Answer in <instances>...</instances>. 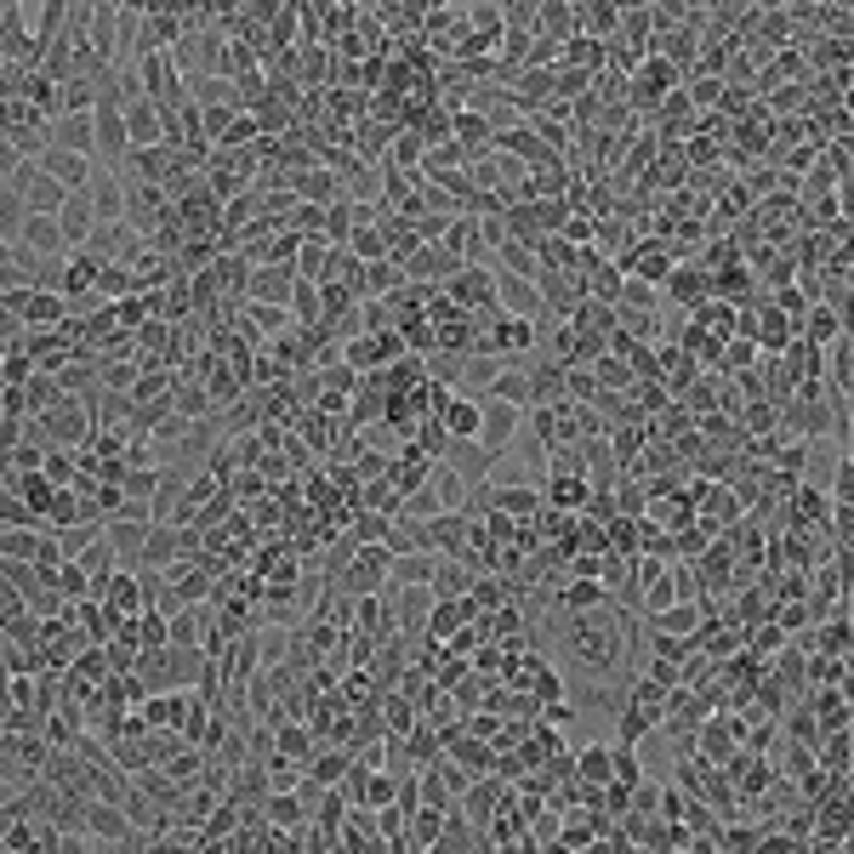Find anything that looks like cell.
Instances as JSON below:
<instances>
[{
    "label": "cell",
    "instance_id": "cell-21",
    "mask_svg": "<svg viewBox=\"0 0 854 854\" xmlns=\"http://www.w3.org/2000/svg\"><path fill=\"white\" fill-rule=\"evenodd\" d=\"M496 513H508L518 524H530L547 513V490H530V485H496Z\"/></svg>",
    "mask_w": 854,
    "mask_h": 854
},
{
    "label": "cell",
    "instance_id": "cell-32",
    "mask_svg": "<svg viewBox=\"0 0 854 854\" xmlns=\"http://www.w3.org/2000/svg\"><path fill=\"white\" fill-rule=\"evenodd\" d=\"M496 273H518V280H536L541 273V257H536V245H524V240H508L496 251Z\"/></svg>",
    "mask_w": 854,
    "mask_h": 854
},
{
    "label": "cell",
    "instance_id": "cell-15",
    "mask_svg": "<svg viewBox=\"0 0 854 854\" xmlns=\"http://www.w3.org/2000/svg\"><path fill=\"white\" fill-rule=\"evenodd\" d=\"M587 501H593V479H582V473H552V479H547V508L552 513L582 518Z\"/></svg>",
    "mask_w": 854,
    "mask_h": 854
},
{
    "label": "cell",
    "instance_id": "cell-18",
    "mask_svg": "<svg viewBox=\"0 0 854 854\" xmlns=\"http://www.w3.org/2000/svg\"><path fill=\"white\" fill-rule=\"evenodd\" d=\"M605 605H610V587L593 582V575H570V582L559 587V610L564 615H587V610H605Z\"/></svg>",
    "mask_w": 854,
    "mask_h": 854
},
{
    "label": "cell",
    "instance_id": "cell-45",
    "mask_svg": "<svg viewBox=\"0 0 854 854\" xmlns=\"http://www.w3.org/2000/svg\"><path fill=\"white\" fill-rule=\"evenodd\" d=\"M615 781L621 786H644V769H638V746H615Z\"/></svg>",
    "mask_w": 854,
    "mask_h": 854
},
{
    "label": "cell",
    "instance_id": "cell-1",
    "mask_svg": "<svg viewBox=\"0 0 854 854\" xmlns=\"http://www.w3.org/2000/svg\"><path fill=\"white\" fill-rule=\"evenodd\" d=\"M552 644H559L564 672L587 678V690H605L610 678L621 672V661L633 656V633H626V615L615 605L587 610V615H564L559 633H552Z\"/></svg>",
    "mask_w": 854,
    "mask_h": 854
},
{
    "label": "cell",
    "instance_id": "cell-34",
    "mask_svg": "<svg viewBox=\"0 0 854 854\" xmlns=\"http://www.w3.org/2000/svg\"><path fill=\"white\" fill-rule=\"evenodd\" d=\"M621 35L633 46H656V7H621Z\"/></svg>",
    "mask_w": 854,
    "mask_h": 854
},
{
    "label": "cell",
    "instance_id": "cell-24",
    "mask_svg": "<svg viewBox=\"0 0 854 854\" xmlns=\"http://www.w3.org/2000/svg\"><path fill=\"white\" fill-rule=\"evenodd\" d=\"M582 12V35L598 40V46H610L621 35V7H610V0H587V7H575Z\"/></svg>",
    "mask_w": 854,
    "mask_h": 854
},
{
    "label": "cell",
    "instance_id": "cell-19",
    "mask_svg": "<svg viewBox=\"0 0 854 854\" xmlns=\"http://www.w3.org/2000/svg\"><path fill=\"white\" fill-rule=\"evenodd\" d=\"M17 245H29L35 257H46V263L74 257L69 240H63V222H58V217H29V229H23V240H17Z\"/></svg>",
    "mask_w": 854,
    "mask_h": 854
},
{
    "label": "cell",
    "instance_id": "cell-40",
    "mask_svg": "<svg viewBox=\"0 0 854 854\" xmlns=\"http://www.w3.org/2000/svg\"><path fill=\"white\" fill-rule=\"evenodd\" d=\"M570 331H575V365L593 370L598 359L610 354V331H593V325H570Z\"/></svg>",
    "mask_w": 854,
    "mask_h": 854
},
{
    "label": "cell",
    "instance_id": "cell-44",
    "mask_svg": "<svg viewBox=\"0 0 854 854\" xmlns=\"http://www.w3.org/2000/svg\"><path fill=\"white\" fill-rule=\"evenodd\" d=\"M422 365H427V376H434V382H462V365H467V359H462V354H444V347H439V354H427Z\"/></svg>",
    "mask_w": 854,
    "mask_h": 854
},
{
    "label": "cell",
    "instance_id": "cell-23",
    "mask_svg": "<svg viewBox=\"0 0 854 854\" xmlns=\"http://www.w3.org/2000/svg\"><path fill=\"white\" fill-rule=\"evenodd\" d=\"M444 462L456 467L462 479H473V485H485V479H490V456H485V444H479V439H450Z\"/></svg>",
    "mask_w": 854,
    "mask_h": 854
},
{
    "label": "cell",
    "instance_id": "cell-26",
    "mask_svg": "<svg viewBox=\"0 0 854 854\" xmlns=\"http://www.w3.org/2000/svg\"><path fill=\"white\" fill-rule=\"evenodd\" d=\"M91 206H97V217H103V222H125V178H120V171H97Z\"/></svg>",
    "mask_w": 854,
    "mask_h": 854
},
{
    "label": "cell",
    "instance_id": "cell-22",
    "mask_svg": "<svg viewBox=\"0 0 854 854\" xmlns=\"http://www.w3.org/2000/svg\"><path fill=\"white\" fill-rule=\"evenodd\" d=\"M7 291H40V273H46V257H35L29 245H7Z\"/></svg>",
    "mask_w": 854,
    "mask_h": 854
},
{
    "label": "cell",
    "instance_id": "cell-5",
    "mask_svg": "<svg viewBox=\"0 0 854 854\" xmlns=\"http://www.w3.org/2000/svg\"><path fill=\"white\" fill-rule=\"evenodd\" d=\"M621 268L633 273V280H644V285H656V291H667V280H672V268H678V251H672L667 240H656V234H644V240L633 245V257H621Z\"/></svg>",
    "mask_w": 854,
    "mask_h": 854
},
{
    "label": "cell",
    "instance_id": "cell-30",
    "mask_svg": "<svg viewBox=\"0 0 854 854\" xmlns=\"http://www.w3.org/2000/svg\"><path fill=\"white\" fill-rule=\"evenodd\" d=\"M649 621H656V633H661V638H678V644H690V638L700 633V605H672V610L649 615Z\"/></svg>",
    "mask_w": 854,
    "mask_h": 854
},
{
    "label": "cell",
    "instance_id": "cell-29",
    "mask_svg": "<svg viewBox=\"0 0 854 854\" xmlns=\"http://www.w3.org/2000/svg\"><path fill=\"white\" fill-rule=\"evenodd\" d=\"M347 769H354V752L347 746H337V752H314V764H308V781H319L325 792H342V781H347Z\"/></svg>",
    "mask_w": 854,
    "mask_h": 854
},
{
    "label": "cell",
    "instance_id": "cell-12",
    "mask_svg": "<svg viewBox=\"0 0 854 854\" xmlns=\"http://www.w3.org/2000/svg\"><path fill=\"white\" fill-rule=\"evenodd\" d=\"M58 222H63L69 251H86V245H91V234L103 229V217H97V206H91V188H86V194H69V206L58 211Z\"/></svg>",
    "mask_w": 854,
    "mask_h": 854
},
{
    "label": "cell",
    "instance_id": "cell-33",
    "mask_svg": "<svg viewBox=\"0 0 854 854\" xmlns=\"http://www.w3.org/2000/svg\"><path fill=\"white\" fill-rule=\"evenodd\" d=\"M582 285H587L593 303H610V308H615V303H621V285H626V268H621V263H598Z\"/></svg>",
    "mask_w": 854,
    "mask_h": 854
},
{
    "label": "cell",
    "instance_id": "cell-7",
    "mask_svg": "<svg viewBox=\"0 0 854 854\" xmlns=\"http://www.w3.org/2000/svg\"><path fill=\"white\" fill-rule=\"evenodd\" d=\"M296 285H303V273H296V268H285V263L251 268V303H263V308H291Z\"/></svg>",
    "mask_w": 854,
    "mask_h": 854
},
{
    "label": "cell",
    "instance_id": "cell-4",
    "mask_svg": "<svg viewBox=\"0 0 854 854\" xmlns=\"http://www.w3.org/2000/svg\"><path fill=\"white\" fill-rule=\"evenodd\" d=\"M382 598H388L393 633H405V638H416V633H427V626H434V610H439V598L427 593V587H388Z\"/></svg>",
    "mask_w": 854,
    "mask_h": 854
},
{
    "label": "cell",
    "instance_id": "cell-46",
    "mask_svg": "<svg viewBox=\"0 0 854 854\" xmlns=\"http://www.w3.org/2000/svg\"><path fill=\"white\" fill-rule=\"evenodd\" d=\"M832 508H854V456H843L832 473Z\"/></svg>",
    "mask_w": 854,
    "mask_h": 854
},
{
    "label": "cell",
    "instance_id": "cell-36",
    "mask_svg": "<svg viewBox=\"0 0 854 854\" xmlns=\"http://www.w3.org/2000/svg\"><path fill=\"white\" fill-rule=\"evenodd\" d=\"M263 815H268L273 826H314V815L303 809V797H296V792H273V797L263 803Z\"/></svg>",
    "mask_w": 854,
    "mask_h": 854
},
{
    "label": "cell",
    "instance_id": "cell-39",
    "mask_svg": "<svg viewBox=\"0 0 854 854\" xmlns=\"http://www.w3.org/2000/svg\"><path fill=\"white\" fill-rule=\"evenodd\" d=\"M444 820H450V809H416L411 815V849H434L444 838Z\"/></svg>",
    "mask_w": 854,
    "mask_h": 854
},
{
    "label": "cell",
    "instance_id": "cell-27",
    "mask_svg": "<svg viewBox=\"0 0 854 854\" xmlns=\"http://www.w3.org/2000/svg\"><path fill=\"white\" fill-rule=\"evenodd\" d=\"M797 337H803V342H815V347H838V342H843V319L826 308V303H815L809 314H803Z\"/></svg>",
    "mask_w": 854,
    "mask_h": 854
},
{
    "label": "cell",
    "instance_id": "cell-8",
    "mask_svg": "<svg viewBox=\"0 0 854 854\" xmlns=\"http://www.w3.org/2000/svg\"><path fill=\"white\" fill-rule=\"evenodd\" d=\"M439 427L450 439H479V427H485V399H473V393H444L439 399Z\"/></svg>",
    "mask_w": 854,
    "mask_h": 854
},
{
    "label": "cell",
    "instance_id": "cell-38",
    "mask_svg": "<svg viewBox=\"0 0 854 854\" xmlns=\"http://www.w3.org/2000/svg\"><path fill=\"white\" fill-rule=\"evenodd\" d=\"M564 63H570V69H582V74H593V81H598V74H605V46H598V40H587V35H575V40L564 46Z\"/></svg>",
    "mask_w": 854,
    "mask_h": 854
},
{
    "label": "cell",
    "instance_id": "cell-13",
    "mask_svg": "<svg viewBox=\"0 0 854 854\" xmlns=\"http://www.w3.org/2000/svg\"><path fill=\"white\" fill-rule=\"evenodd\" d=\"M52 148L97 160V114H58L52 120Z\"/></svg>",
    "mask_w": 854,
    "mask_h": 854
},
{
    "label": "cell",
    "instance_id": "cell-17",
    "mask_svg": "<svg viewBox=\"0 0 854 854\" xmlns=\"http://www.w3.org/2000/svg\"><path fill=\"white\" fill-rule=\"evenodd\" d=\"M473 582H479V570H473L467 559H439V570H434V593L439 605H462V598L473 593Z\"/></svg>",
    "mask_w": 854,
    "mask_h": 854
},
{
    "label": "cell",
    "instance_id": "cell-2",
    "mask_svg": "<svg viewBox=\"0 0 854 854\" xmlns=\"http://www.w3.org/2000/svg\"><path fill=\"white\" fill-rule=\"evenodd\" d=\"M672 91H684V69L649 52L638 63V74L626 81V109H633V114H661V103H667Z\"/></svg>",
    "mask_w": 854,
    "mask_h": 854
},
{
    "label": "cell",
    "instance_id": "cell-43",
    "mask_svg": "<svg viewBox=\"0 0 854 854\" xmlns=\"http://www.w3.org/2000/svg\"><path fill=\"white\" fill-rule=\"evenodd\" d=\"M752 365H758V342H746V337L723 342V354H718V370H752Z\"/></svg>",
    "mask_w": 854,
    "mask_h": 854
},
{
    "label": "cell",
    "instance_id": "cell-6",
    "mask_svg": "<svg viewBox=\"0 0 854 854\" xmlns=\"http://www.w3.org/2000/svg\"><path fill=\"white\" fill-rule=\"evenodd\" d=\"M518 422H524V411L518 405H501V399H485V427H479V444H485V456L490 462H501L513 450V439H518Z\"/></svg>",
    "mask_w": 854,
    "mask_h": 854
},
{
    "label": "cell",
    "instance_id": "cell-47",
    "mask_svg": "<svg viewBox=\"0 0 854 854\" xmlns=\"http://www.w3.org/2000/svg\"><path fill=\"white\" fill-rule=\"evenodd\" d=\"M774 416H781V405H746V411H741L746 434H764V427H774Z\"/></svg>",
    "mask_w": 854,
    "mask_h": 854
},
{
    "label": "cell",
    "instance_id": "cell-41",
    "mask_svg": "<svg viewBox=\"0 0 854 854\" xmlns=\"http://www.w3.org/2000/svg\"><path fill=\"white\" fill-rule=\"evenodd\" d=\"M393 803H399V774L376 769L370 781H365V797H359V809H393Z\"/></svg>",
    "mask_w": 854,
    "mask_h": 854
},
{
    "label": "cell",
    "instance_id": "cell-14",
    "mask_svg": "<svg viewBox=\"0 0 854 854\" xmlns=\"http://www.w3.org/2000/svg\"><path fill=\"white\" fill-rule=\"evenodd\" d=\"M148 530L155 524H137V518H109V541H114V559L120 570H143V552H148Z\"/></svg>",
    "mask_w": 854,
    "mask_h": 854
},
{
    "label": "cell",
    "instance_id": "cell-10",
    "mask_svg": "<svg viewBox=\"0 0 854 854\" xmlns=\"http://www.w3.org/2000/svg\"><path fill=\"white\" fill-rule=\"evenodd\" d=\"M667 296H672V308L695 314L700 303H712V273L700 268V263H678L672 280H667Z\"/></svg>",
    "mask_w": 854,
    "mask_h": 854
},
{
    "label": "cell",
    "instance_id": "cell-9",
    "mask_svg": "<svg viewBox=\"0 0 854 854\" xmlns=\"http://www.w3.org/2000/svg\"><path fill=\"white\" fill-rule=\"evenodd\" d=\"M137 712H143V723H148V730H178V735H183V730H188V718H194V695H188V690L148 695Z\"/></svg>",
    "mask_w": 854,
    "mask_h": 854
},
{
    "label": "cell",
    "instance_id": "cell-35",
    "mask_svg": "<svg viewBox=\"0 0 854 854\" xmlns=\"http://www.w3.org/2000/svg\"><path fill=\"white\" fill-rule=\"evenodd\" d=\"M501 370H508V359H501V354H467V365H462V382H467V388H479V393H490Z\"/></svg>",
    "mask_w": 854,
    "mask_h": 854
},
{
    "label": "cell",
    "instance_id": "cell-11",
    "mask_svg": "<svg viewBox=\"0 0 854 854\" xmlns=\"http://www.w3.org/2000/svg\"><path fill=\"white\" fill-rule=\"evenodd\" d=\"M40 171H46V178H58L69 194H86V188L97 183V171H103V166L86 160V155H69V148H52V155L40 160Z\"/></svg>",
    "mask_w": 854,
    "mask_h": 854
},
{
    "label": "cell",
    "instance_id": "cell-16",
    "mask_svg": "<svg viewBox=\"0 0 854 854\" xmlns=\"http://www.w3.org/2000/svg\"><path fill=\"white\" fill-rule=\"evenodd\" d=\"M427 490H434L439 513H467V501H473V479H462L450 462H434V473H427Z\"/></svg>",
    "mask_w": 854,
    "mask_h": 854
},
{
    "label": "cell",
    "instance_id": "cell-48",
    "mask_svg": "<svg viewBox=\"0 0 854 854\" xmlns=\"http://www.w3.org/2000/svg\"><path fill=\"white\" fill-rule=\"evenodd\" d=\"M797 103H809V86H774L769 114H774V109H797Z\"/></svg>",
    "mask_w": 854,
    "mask_h": 854
},
{
    "label": "cell",
    "instance_id": "cell-25",
    "mask_svg": "<svg viewBox=\"0 0 854 854\" xmlns=\"http://www.w3.org/2000/svg\"><path fill=\"white\" fill-rule=\"evenodd\" d=\"M23 206H29L35 217H58V211L69 206V188H63L58 178H46V171H35L29 188H23Z\"/></svg>",
    "mask_w": 854,
    "mask_h": 854
},
{
    "label": "cell",
    "instance_id": "cell-20",
    "mask_svg": "<svg viewBox=\"0 0 854 854\" xmlns=\"http://www.w3.org/2000/svg\"><path fill=\"white\" fill-rule=\"evenodd\" d=\"M570 764H575V781L593 786V792H605L615 781V746H582Z\"/></svg>",
    "mask_w": 854,
    "mask_h": 854
},
{
    "label": "cell",
    "instance_id": "cell-37",
    "mask_svg": "<svg viewBox=\"0 0 854 854\" xmlns=\"http://www.w3.org/2000/svg\"><path fill=\"white\" fill-rule=\"evenodd\" d=\"M593 376H598V393H633L638 382H633V365L626 359H615V354H605L593 365Z\"/></svg>",
    "mask_w": 854,
    "mask_h": 854
},
{
    "label": "cell",
    "instance_id": "cell-3",
    "mask_svg": "<svg viewBox=\"0 0 854 854\" xmlns=\"http://www.w3.org/2000/svg\"><path fill=\"white\" fill-rule=\"evenodd\" d=\"M40 422H46V434H52L58 450H91V439H97L91 399H63V405L52 416H40Z\"/></svg>",
    "mask_w": 854,
    "mask_h": 854
},
{
    "label": "cell",
    "instance_id": "cell-42",
    "mask_svg": "<svg viewBox=\"0 0 854 854\" xmlns=\"http://www.w3.org/2000/svg\"><path fill=\"white\" fill-rule=\"evenodd\" d=\"M40 541H46V530H7V536H0V552H7V559L35 564L40 559Z\"/></svg>",
    "mask_w": 854,
    "mask_h": 854
},
{
    "label": "cell",
    "instance_id": "cell-28",
    "mask_svg": "<svg viewBox=\"0 0 854 854\" xmlns=\"http://www.w3.org/2000/svg\"><path fill=\"white\" fill-rule=\"evenodd\" d=\"M485 399H501V405H518V411H524V405H536V388H530V370H524V365H508V370H501V376H496V388H490Z\"/></svg>",
    "mask_w": 854,
    "mask_h": 854
},
{
    "label": "cell",
    "instance_id": "cell-31",
    "mask_svg": "<svg viewBox=\"0 0 854 854\" xmlns=\"http://www.w3.org/2000/svg\"><path fill=\"white\" fill-rule=\"evenodd\" d=\"M439 552H411V559H393V582L388 587H434Z\"/></svg>",
    "mask_w": 854,
    "mask_h": 854
}]
</instances>
